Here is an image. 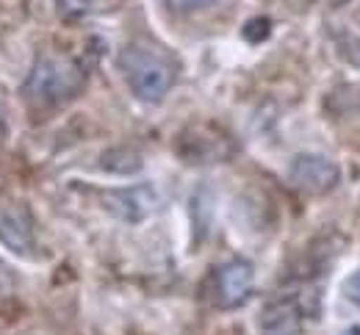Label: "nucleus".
Listing matches in <instances>:
<instances>
[{"mask_svg": "<svg viewBox=\"0 0 360 335\" xmlns=\"http://www.w3.org/2000/svg\"><path fill=\"white\" fill-rule=\"evenodd\" d=\"M255 283V272L252 263L244 258H233L222 263L214 272V299L219 308H238L247 302L250 291Z\"/></svg>", "mask_w": 360, "mask_h": 335, "instance_id": "nucleus-4", "label": "nucleus"}, {"mask_svg": "<svg viewBox=\"0 0 360 335\" xmlns=\"http://www.w3.org/2000/svg\"><path fill=\"white\" fill-rule=\"evenodd\" d=\"M58 8L64 14H84L86 11V0H58Z\"/></svg>", "mask_w": 360, "mask_h": 335, "instance_id": "nucleus-11", "label": "nucleus"}, {"mask_svg": "<svg viewBox=\"0 0 360 335\" xmlns=\"http://www.w3.org/2000/svg\"><path fill=\"white\" fill-rule=\"evenodd\" d=\"M227 152H230L227 136L211 131V128H191L180 139V155L188 164H211V161L225 158Z\"/></svg>", "mask_w": 360, "mask_h": 335, "instance_id": "nucleus-5", "label": "nucleus"}, {"mask_svg": "<svg viewBox=\"0 0 360 335\" xmlns=\"http://www.w3.org/2000/svg\"><path fill=\"white\" fill-rule=\"evenodd\" d=\"M347 335H360V327H352V330H349Z\"/></svg>", "mask_w": 360, "mask_h": 335, "instance_id": "nucleus-12", "label": "nucleus"}, {"mask_svg": "<svg viewBox=\"0 0 360 335\" xmlns=\"http://www.w3.org/2000/svg\"><path fill=\"white\" fill-rule=\"evenodd\" d=\"M0 239L6 241L11 249L17 252H28L31 249V241H34V233H31V219L22 208H8L0 214Z\"/></svg>", "mask_w": 360, "mask_h": 335, "instance_id": "nucleus-8", "label": "nucleus"}, {"mask_svg": "<svg viewBox=\"0 0 360 335\" xmlns=\"http://www.w3.org/2000/svg\"><path fill=\"white\" fill-rule=\"evenodd\" d=\"M84 89V72L75 61L61 55H39L28 81L25 95L39 105H61Z\"/></svg>", "mask_w": 360, "mask_h": 335, "instance_id": "nucleus-2", "label": "nucleus"}, {"mask_svg": "<svg viewBox=\"0 0 360 335\" xmlns=\"http://www.w3.org/2000/svg\"><path fill=\"white\" fill-rule=\"evenodd\" d=\"M120 67L125 72L131 92L141 103H161L169 95V89L178 78V67H175L172 55L155 45H144V42H136L122 50Z\"/></svg>", "mask_w": 360, "mask_h": 335, "instance_id": "nucleus-1", "label": "nucleus"}, {"mask_svg": "<svg viewBox=\"0 0 360 335\" xmlns=\"http://www.w3.org/2000/svg\"><path fill=\"white\" fill-rule=\"evenodd\" d=\"M344 291H347V299H349V302H355V305L360 308V269L349 277V280H347Z\"/></svg>", "mask_w": 360, "mask_h": 335, "instance_id": "nucleus-10", "label": "nucleus"}, {"mask_svg": "<svg viewBox=\"0 0 360 335\" xmlns=\"http://www.w3.org/2000/svg\"><path fill=\"white\" fill-rule=\"evenodd\" d=\"M338 175H341L338 164L333 158H327V155H319V152H302L288 166L291 183L308 194L330 192L338 183Z\"/></svg>", "mask_w": 360, "mask_h": 335, "instance_id": "nucleus-3", "label": "nucleus"}, {"mask_svg": "<svg viewBox=\"0 0 360 335\" xmlns=\"http://www.w3.org/2000/svg\"><path fill=\"white\" fill-rule=\"evenodd\" d=\"M222 0H164V6L178 14V17H191V14H200V11H208L214 6H219Z\"/></svg>", "mask_w": 360, "mask_h": 335, "instance_id": "nucleus-9", "label": "nucleus"}, {"mask_svg": "<svg viewBox=\"0 0 360 335\" xmlns=\"http://www.w3.org/2000/svg\"><path fill=\"white\" fill-rule=\"evenodd\" d=\"M300 324H302L300 308L288 296L274 299L264 308V316H261V333L264 335H297Z\"/></svg>", "mask_w": 360, "mask_h": 335, "instance_id": "nucleus-7", "label": "nucleus"}, {"mask_svg": "<svg viewBox=\"0 0 360 335\" xmlns=\"http://www.w3.org/2000/svg\"><path fill=\"white\" fill-rule=\"evenodd\" d=\"M105 205L125 222H141L144 216L153 214L155 208V194L147 186H136V189H122V192L105 194Z\"/></svg>", "mask_w": 360, "mask_h": 335, "instance_id": "nucleus-6", "label": "nucleus"}]
</instances>
